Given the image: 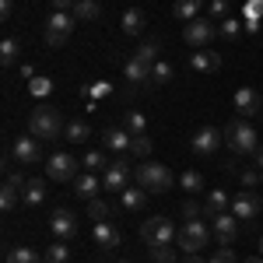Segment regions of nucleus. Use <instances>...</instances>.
<instances>
[{
	"instance_id": "1",
	"label": "nucleus",
	"mask_w": 263,
	"mask_h": 263,
	"mask_svg": "<svg viewBox=\"0 0 263 263\" xmlns=\"http://www.w3.org/2000/svg\"><path fill=\"white\" fill-rule=\"evenodd\" d=\"M134 179H137V186L147 190V193H168V190L176 186L172 168L162 165V162H141L137 168H134Z\"/></svg>"
},
{
	"instance_id": "2",
	"label": "nucleus",
	"mask_w": 263,
	"mask_h": 263,
	"mask_svg": "<svg viewBox=\"0 0 263 263\" xmlns=\"http://www.w3.org/2000/svg\"><path fill=\"white\" fill-rule=\"evenodd\" d=\"M63 120L60 112L53 109V105H35L32 109V116H28V134L32 137H39V141H57V137H63Z\"/></svg>"
},
{
	"instance_id": "3",
	"label": "nucleus",
	"mask_w": 263,
	"mask_h": 263,
	"mask_svg": "<svg viewBox=\"0 0 263 263\" xmlns=\"http://www.w3.org/2000/svg\"><path fill=\"white\" fill-rule=\"evenodd\" d=\"M221 134H224V144L235 155H256L260 151V134H256V126H249L246 120H232Z\"/></svg>"
},
{
	"instance_id": "4",
	"label": "nucleus",
	"mask_w": 263,
	"mask_h": 263,
	"mask_svg": "<svg viewBox=\"0 0 263 263\" xmlns=\"http://www.w3.org/2000/svg\"><path fill=\"white\" fill-rule=\"evenodd\" d=\"M207 242H211V228L197 218V221H186L176 232V246H179L186 256H197L200 249H207Z\"/></svg>"
},
{
	"instance_id": "5",
	"label": "nucleus",
	"mask_w": 263,
	"mask_h": 263,
	"mask_svg": "<svg viewBox=\"0 0 263 263\" xmlns=\"http://www.w3.org/2000/svg\"><path fill=\"white\" fill-rule=\"evenodd\" d=\"M176 224L168 221V218H147V221L141 224V239L147 246H172L176 242Z\"/></svg>"
},
{
	"instance_id": "6",
	"label": "nucleus",
	"mask_w": 263,
	"mask_h": 263,
	"mask_svg": "<svg viewBox=\"0 0 263 263\" xmlns=\"http://www.w3.org/2000/svg\"><path fill=\"white\" fill-rule=\"evenodd\" d=\"M182 39H186V46H193V49H207L211 42L218 39V25L211 18H193L182 28Z\"/></svg>"
},
{
	"instance_id": "7",
	"label": "nucleus",
	"mask_w": 263,
	"mask_h": 263,
	"mask_svg": "<svg viewBox=\"0 0 263 263\" xmlns=\"http://www.w3.org/2000/svg\"><path fill=\"white\" fill-rule=\"evenodd\" d=\"M74 14H67V11H53L49 14V21H46V42L53 46V49H60V46H67V39H70V32H74Z\"/></svg>"
},
{
	"instance_id": "8",
	"label": "nucleus",
	"mask_w": 263,
	"mask_h": 263,
	"mask_svg": "<svg viewBox=\"0 0 263 263\" xmlns=\"http://www.w3.org/2000/svg\"><path fill=\"white\" fill-rule=\"evenodd\" d=\"M130 176H134V168H130V162L120 155L116 162H109V168L102 172V190H105V193H123V190L130 186Z\"/></svg>"
},
{
	"instance_id": "9",
	"label": "nucleus",
	"mask_w": 263,
	"mask_h": 263,
	"mask_svg": "<svg viewBox=\"0 0 263 263\" xmlns=\"http://www.w3.org/2000/svg\"><path fill=\"white\" fill-rule=\"evenodd\" d=\"M221 144H224V134L218 126H200V130L190 137V151L200 155V158H211V155H218Z\"/></svg>"
},
{
	"instance_id": "10",
	"label": "nucleus",
	"mask_w": 263,
	"mask_h": 263,
	"mask_svg": "<svg viewBox=\"0 0 263 263\" xmlns=\"http://www.w3.org/2000/svg\"><path fill=\"white\" fill-rule=\"evenodd\" d=\"M46 172H49V179H53V182H74V179H78V158L67 155V151H57V155H49Z\"/></svg>"
},
{
	"instance_id": "11",
	"label": "nucleus",
	"mask_w": 263,
	"mask_h": 263,
	"mask_svg": "<svg viewBox=\"0 0 263 263\" xmlns=\"http://www.w3.org/2000/svg\"><path fill=\"white\" fill-rule=\"evenodd\" d=\"M49 232H53V239H60V242H74V239H78V218H74L67 207H57V211L49 214Z\"/></svg>"
},
{
	"instance_id": "12",
	"label": "nucleus",
	"mask_w": 263,
	"mask_h": 263,
	"mask_svg": "<svg viewBox=\"0 0 263 263\" xmlns=\"http://www.w3.org/2000/svg\"><path fill=\"white\" fill-rule=\"evenodd\" d=\"M260 207H263V200L253 193V190H242L239 197H232V214H235L239 221H246V224L260 214Z\"/></svg>"
},
{
	"instance_id": "13",
	"label": "nucleus",
	"mask_w": 263,
	"mask_h": 263,
	"mask_svg": "<svg viewBox=\"0 0 263 263\" xmlns=\"http://www.w3.org/2000/svg\"><path fill=\"white\" fill-rule=\"evenodd\" d=\"M232 102H235V112H239V120L260 116V109H263V99H260V91H256V88H239Z\"/></svg>"
},
{
	"instance_id": "14",
	"label": "nucleus",
	"mask_w": 263,
	"mask_h": 263,
	"mask_svg": "<svg viewBox=\"0 0 263 263\" xmlns=\"http://www.w3.org/2000/svg\"><path fill=\"white\" fill-rule=\"evenodd\" d=\"M211 232L218 235V246H232L239 239V218H235L232 211H228V214H218L214 224H211Z\"/></svg>"
},
{
	"instance_id": "15",
	"label": "nucleus",
	"mask_w": 263,
	"mask_h": 263,
	"mask_svg": "<svg viewBox=\"0 0 263 263\" xmlns=\"http://www.w3.org/2000/svg\"><path fill=\"white\" fill-rule=\"evenodd\" d=\"M11 155H14L21 165H35V162H42L39 137H25V134H21L18 141H14V147H11Z\"/></svg>"
},
{
	"instance_id": "16",
	"label": "nucleus",
	"mask_w": 263,
	"mask_h": 263,
	"mask_svg": "<svg viewBox=\"0 0 263 263\" xmlns=\"http://www.w3.org/2000/svg\"><path fill=\"white\" fill-rule=\"evenodd\" d=\"M102 141H105V147H109L112 155H126L130 144H134V134H130L126 126H109V130L102 134Z\"/></svg>"
},
{
	"instance_id": "17",
	"label": "nucleus",
	"mask_w": 263,
	"mask_h": 263,
	"mask_svg": "<svg viewBox=\"0 0 263 263\" xmlns=\"http://www.w3.org/2000/svg\"><path fill=\"white\" fill-rule=\"evenodd\" d=\"M25 182L28 179H21V176H7V182H4V190H0V207L4 211H14L21 203V193H25Z\"/></svg>"
},
{
	"instance_id": "18",
	"label": "nucleus",
	"mask_w": 263,
	"mask_h": 263,
	"mask_svg": "<svg viewBox=\"0 0 263 263\" xmlns=\"http://www.w3.org/2000/svg\"><path fill=\"white\" fill-rule=\"evenodd\" d=\"M232 211V197L224 193V190H211L207 193V203H203V218H218V214H228Z\"/></svg>"
},
{
	"instance_id": "19",
	"label": "nucleus",
	"mask_w": 263,
	"mask_h": 263,
	"mask_svg": "<svg viewBox=\"0 0 263 263\" xmlns=\"http://www.w3.org/2000/svg\"><path fill=\"white\" fill-rule=\"evenodd\" d=\"M190 67H193L197 74H214V70H221V53H214V49H197L193 60H190Z\"/></svg>"
},
{
	"instance_id": "20",
	"label": "nucleus",
	"mask_w": 263,
	"mask_h": 263,
	"mask_svg": "<svg viewBox=\"0 0 263 263\" xmlns=\"http://www.w3.org/2000/svg\"><path fill=\"white\" fill-rule=\"evenodd\" d=\"M102 190V179L99 172H81L78 179H74V193L81 197V200H95V193Z\"/></svg>"
},
{
	"instance_id": "21",
	"label": "nucleus",
	"mask_w": 263,
	"mask_h": 263,
	"mask_svg": "<svg viewBox=\"0 0 263 263\" xmlns=\"http://www.w3.org/2000/svg\"><path fill=\"white\" fill-rule=\"evenodd\" d=\"M95 246H102L105 253L120 246V228L112 221H95Z\"/></svg>"
},
{
	"instance_id": "22",
	"label": "nucleus",
	"mask_w": 263,
	"mask_h": 263,
	"mask_svg": "<svg viewBox=\"0 0 263 263\" xmlns=\"http://www.w3.org/2000/svg\"><path fill=\"white\" fill-rule=\"evenodd\" d=\"M42 200H46V179H28L25 193H21V203L25 207H42Z\"/></svg>"
},
{
	"instance_id": "23",
	"label": "nucleus",
	"mask_w": 263,
	"mask_h": 263,
	"mask_svg": "<svg viewBox=\"0 0 263 263\" xmlns=\"http://www.w3.org/2000/svg\"><path fill=\"white\" fill-rule=\"evenodd\" d=\"M200 7H203V0H176V4H172V14L190 25L193 18H200Z\"/></svg>"
},
{
	"instance_id": "24",
	"label": "nucleus",
	"mask_w": 263,
	"mask_h": 263,
	"mask_svg": "<svg viewBox=\"0 0 263 263\" xmlns=\"http://www.w3.org/2000/svg\"><path fill=\"white\" fill-rule=\"evenodd\" d=\"M151 67H155V63H144V60H137V57H130V60H126V81L130 84L147 81V78H151Z\"/></svg>"
},
{
	"instance_id": "25",
	"label": "nucleus",
	"mask_w": 263,
	"mask_h": 263,
	"mask_svg": "<svg viewBox=\"0 0 263 263\" xmlns=\"http://www.w3.org/2000/svg\"><path fill=\"white\" fill-rule=\"evenodd\" d=\"M70 14H74L78 21H99L102 18V7H99V0H78Z\"/></svg>"
},
{
	"instance_id": "26",
	"label": "nucleus",
	"mask_w": 263,
	"mask_h": 263,
	"mask_svg": "<svg viewBox=\"0 0 263 263\" xmlns=\"http://www.w3.org/2000/svg\"><path fill=\"white\" fill-rule=\"evenodd\" d=\"M88 214L95 218V221H112L116 218V203H109V200H88Z\"/></svg>"
},
{
	"instance_id": "27",
	"label": "nucleus",
	"mask_w": 263,
	"mask_h": 263,
	"mask_svg": "<svg viewBox=\"0 0 263 263\" xmlns=\"http://www.w3.org/2000/svg\"><path fill=\"white\" fill-rule=\"evenodd\" d=\"M120 200H123L126 211H141L144 203H147V190H141V186H137V190H134V186H126V190L120 193Z\"/></svg>"
},
{
	"instance_id": "28",
	"label": "nucleus",
	"mask_w": 263,
	"mask_h": 263,
	"mask_svg": "<svg viewBox=\"0 0 263 263\" xmlns=\"http://www.w3.org/2000/svg\"><path fill=\"white\" fill-rule=\"evenodd\" d=\"M4 263H39V253H35L32 246H11L7 256H4Z\"/></svg>"
},
{
	"instance_id": "29",
	"label": "nucleus",
	"mask_w": 263,
	"mask_h": 263,
	"mask_svg": "<svg viewBox=\"0 0 263 263\" xmlns=\"http://www.w3.org/2000/svg\"><path fill=\"white\" fill-rule=\"evenodd\" d=\"M123 32H126V35H141L144 32V11L141 7H130V11L123 14Z\"/></svg>"
},
{
	"instance_id": "30",
	"label": "nucleus",
	"mask_w": 263,
	"mask_h": 263,
	"mask_svg": "<svg viewBox=\"0 0 263 263\" xmlns=\"http://www.w3.org/2000/svg\"><path fill=\"white\" fill-rule=\"evenodd\" d=\"M218 35H221L224 42H235L239 35H242V21H235L232 14H228V18H221V21H218Z\"/></svg>"
},
{
	"instance_id": "31",
	"label": "nucleus",
	"mask_w": 263,
	"mask_h": 263,
	"mask_svg": "<svg viewBox=\"0 0 263 263\" xmlns=\"http://www.w3.org/2000/svg\"><path fill=\"white\" fill-rule=\"evenodd\" d=\"M63 137H67L70 144H84L88 137H91V126H88L84 120H74L70 126H67V130H63Z\"/></svg>"
},
{
	"instance_id": "32",
	"label": "nucleus",
	"mask_w": 263,
	"mask_h": 263,
	"mask_svg": "<svg viewBox=\"0 0 263 263\" xmlns=\"http://www.w3.org/2000/svg\"><path fill=\"white\" fill-rule=\"evenodd\" d=\"M123 126L134 134V137H141V134H147V120H144V112H137V109H130L126 116H123Z\"/></svg>"
},
{
	"instance_id": "33",
	"label": "nucleus",
	"mask_w": 263,
	"mask_h": 263,
	"mask_svg": "<svg viewBox=\"0 0 263 263\" xmlns=\"http://www.w3.org/2000/svg\"><path fill=\"white\" fill-rule=\"evenodd\" d=\"M179 186L193 197V193H200V190H203V176H200V172H193V168H186V172L179 176Z\"/></svg>"
},
{
	"instance_id": "34",
	"label": "nucleus",
	"mask_w": 263,
	"mask_h": 263,
	"mask_svg": "<svg viewBox=\"0 0 263 263\" xmlns=\"http://www.w3.org/2000/svg\"><path fill=\"white\" fill-rule=\"evenodd\" d=\"M81 165H84V172H105V168H109L102 151H88V155L81 158Z\"/></svg>"
},
{
	"instance_id": "35",
	"label": "nucleus",
	"mask_w": 263,
	"mask_h": 263,
	"mask_svg": "<svg viewBox=\"0 0 263 263\" xmlns=\"http://www.w3.org/2000/svg\"><path fill=\"white\" fill-rule=\"evenodd\" d=\"M14 60H18V39H11V35H7V39L0 42V63H4V67H11Z\"/></svg>"
},
{
	"instance_id": "36",
	"label": "nucleus",
	"mask_w": 263,
	"mask_h": 263,
	"mask_svg": "<svg viewBox=\"0 0 263 263\" xmlns=\"http://www.w3.org/2000/svg\"><path fill=\"white\" fill-rule=\"evenodd\" d=\"M155 263H176V246H147Z\"/></svg>"
},
{
	"instance_id": "37",
	"label": "nucleus",
	"mask_w": 263,
	"mask_h": 263,
	"mask_svg": "<svg viewBox=\"0 0 263 263\" xmlns=\"http://www.w3.org/2000/svg\"><path fill=\"white\" fill-rule=\"evenodd\" d=\"M67 256H70V249H67V242H60V239L46 249V263H67Z\"/></svg>"
},
{
	"instance_id": "38",
	"label": "nucleus",
	"mask_w": 263,
	"mask_h": 263,
	"mask_svg": "<svg viewBox=\"0 0 263 263\" xmlns=\"http://www.w3.org/2000/svg\"><path fill=\"white\" fill-rule=\"evenodd\" d=\"M134 57H137V60H144V63H158V42H151V39L141 42Z\"/></svg>"
},
{
	"instance_id": "39",
	"label": "nucleus",
	"mask_w": 263,
	"mask_h": 263,
	"mask_svg": "<svg viewBox=\"0 0 263 263\" xmlns=\"http://www.w3.org/2000/svg\"><path fill=\"white\" fill-rule=\"evenodd\" d=\"M151 81H158V84H165V81H172V63H165V60H158L155 67H151Z\"/></svg>"
},
{
	"instance_id": "40",
	"label": "nucleus",
	"mask_w": 263,
	"mask_h": 263,
	"mask_svg": "<svg viewBox=\"0 0 263 263\" xmlns=\"http://www.w3.org/2000/svg\"><path fill=\"white\" fill-rule=\"evenodd\" d=\"M182 218H186V221H197V218H203V207L193 200V197H186V200H182Z\"/></svg>"
},
{
	"instance_id": "41",
	"label": "nucleus",
	"mask_w": 263,
	"mask_h": 263,
	"mask_svg": "<svg viewBox=\"0 0 263 263\" xmlns=\"http://www.w3.org/2000/svg\"><path fill=\"white\" fill-rule=\"evenodd\" d=\"M130 151H134V155H141V158H147V155H151V137H147V134H141V137H134V144H130Z\"/></svg>"
},
{
	"instance_id": "42",
	"label": "nucleus",
	"mask_w": 263,
	"mask_h": 263,
	"mask_svg": "<svg viewBox=\"0 0 263 263\" xmlns=\"http://www.w3.org/2000/svg\"><path fill=\"white\" fill-rule=\"evenodd\" d=\"M207 263H239V260H235L232 246H218V253H214V256H211Z\"/></svg>"
},
{
	"instance_id": "43",
	"label": "nucleus",
	"mask_w": 263,
	"mask_h": 263,
	"mask_svg": "<svg viewBox=\"0 0 263 263\" xmlns=\"http://www.w3.org/2000/svg\"><path fill=\"white\" fill-rule=\"evenodd\" d=\"M239 179H242V190H253V186H260V172L256 168H242Z\"/></svg>"
},
{
	"instance_id": "44",
	"label": "nucleus",
	"mask_w": 263,
	"mask_h": 263,
	"mask_svg": "<svg viewBox=\"0 0 263 263\" xmlns=\"http://www.w3.org/2000/svg\"><path fill=\"white\" fill-rule=\"evenodd\" d=\"M211 18L214 21L228 18V0H211Z\"/></svg>"
},
{
	"instance_id": "45",
	"label": "nucleus",
	"mask_w": 263,
	"mask_h": 263,
	"mask_svg": "<svg viewBox=\"0 0 263 263\" xmlns=\"http://www.w3.org/2000/svg\"><path fill=\"white\" fill-rule=\"evenodd\" d=\"M32 91H35V95H49V91H53V81H49V78H32Z\"/></svg>"
},
{
	"instance_id": "46",
	"label": "nucleus",
	"mask_w": 263,
	"mask_h": 263,
	"mask_svg": "<svg viewBox=\"0 0 263 263\" xmlns=\"http://www.w3.org/2000/svg\"><path fill=\"white\" fill-rule=\"evenodd\" d=\"M74 4H78V0H53V11H67V14H70Z\"/></svg>"
},
{
	"instance_id": "47",
	"label": "nucleus",
	"mask_w": 263,
	"mask_h": 263,
	"mask_svg": "<svg viewBox=\"0 0 263 263\" xmlns=\"http://www.w3.org/2000/svg\"><path fill=\"white\" fill-rule=\"evenodd\" d=\"M11 11H14V0H0V18L7 21V18H11Z\"/></svg>"
},
{
	"instance_id": "48",
	"label": "nucleus",
	"mask_w": 263,
	"mask_h": 263,
	"mask_svg": "<svg viewBox=\"0 0 263 263\" xmlns=\"http://www.w3.org/2000/svg\"><path fill=\"white\" fill-rule=\"evenodd\" d=\"M253 158H256V165H260V172H263V144H260V151H256Z\"/></svg>"
},
{
	"instance_id": "49",
	"label": "nucleus",
	"mask_w": 263,
	"mask_h": 263,
	"mask_svg": "<svg viewBox=\"0 0 263 263\" xmlns=\"http://www.w3.org/2000/svg\"><path fill=\"white\" fill-rule=\"evenodd\" d=\"M246 263H263V256H249V260H246Z\"/></svg>"
},
{
	"instance_id": "50",
	"label": "nucleus",
	"mask_w": 263,
	"mask_h": 263,
	"mask_svg": "<svg viewBox=\"0 0 263 263\" xmlns=\"http://www.w3.org/2000/svg\"><path fill=\"white\" fill-rule=\"evenodd\" d=\"M186 263H203V260H197V256H190V260H186Z\"/></svg>"
},
{
	"instance_id": "51",
	"label": "nucleus",
	"mask_w": 263,
	"mask_h": 263,
	"mask_svg": "<svg viewBox=\"0 0 263 263\" xmlns=\"http://www.w3.org/2000/svg\"><path fill=\"white\" fill-rule=\"evenodd\" d=\"M260 256H263V235H260Z\"/></svg>"
},
{
	"instance_id": "52",
	"label": "nucleus",
	"mask_w": 263,
	"mask_h": 263,
	"mask_svg": "<svg viewBox=\"0 0 263 263\" xmlns=\"http://www.w3.org/2000/svg\"><path fill=\"white\" fill-rule=\"evenodd\" d=\"M116 263H134V260H116Z\"/></svg>"
},
{
	"instance_id": "53",
	"label": "nucleus",
	"mask_w": 263,
	"mask_h": 263,
	"mask_svg": "<svg viewBox=\"0 0 263 263\" xmlns=\"http://www.w3.org/2000/svg\"><path fill=\"white\" fill-rule=\"evenodd\" d=\"M260 186H263V172H260Z\"/></svg>"
}]
</instances>
